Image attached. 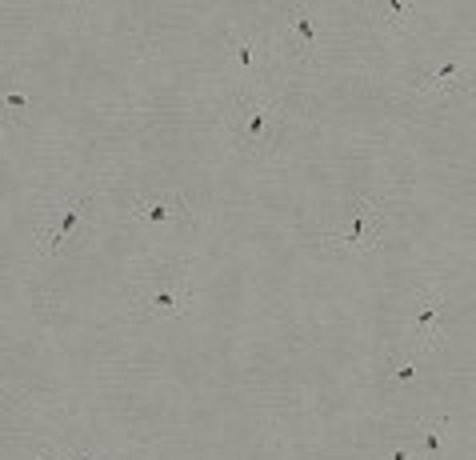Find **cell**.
Segmentation results:
<instances>
[{
    "label": "cell",
    "mask_w": 476,
    "mask_h": 460,
    "mask_svg": "<svg viewBox=\"0 0 476 460\" xmlns=\"http://www.w3.org/2000/svg\"><path fill=\"white\" fill-rule=\"evenodd\" d=\"M388 460H416V457H413V452H408V448H397V452H392V457H388Z\"/></svg>",
    "instance_id": "14"
},
{
    "label": "cell",
    "mask_w": 476,
    "mask_h": 460,
    "mask_svg": "<svg viewBox=\"0 0 476 460\" xmlns=\"http://www.w3.org/2000/svg\"><path fill=\"white\" fill-rule=\"evenodd\" d=\"M180 212H184L180 196H173V200H136V205L128 208V216L144 221V224H164V221H173V216H180Z\"/></svg>",
    "instance_id": "5"
},
{
    "label": "cell",
    "mask_w": 476,
    "mask_h": 460,
    "mask_svg": "<svg viewBox=\"0 0 476 460\" xmlns=\"http://www.w3.org/2000/svg\"><path fill=\"white\" fill-rule=\"evenodd\" d=\"M392 381H397V384H413L416 381V360H400V368L392 372Z\"/></svg>",
    "instance_id": "11"
},
{
    "label": "cell",
    "mask_w": 476,
    "mask_h": 460,
    "mask_svg": "<svg viewBox=\"0 0 476 460\" xmlns=\"http://www.w3.org/2000/svg\"><path fill=\"white\" fill-rule=\"evenodd\" d=\"M88 205H93V196H72V200H64L61 216L45 228V237H40V253L45 256H56L72 240V232L80 228V221L88 216Z\"/></svg>",
    "instance_id": "3"
},
{
    "label": "cell",
    "mask_w": 476,
    "mask_h": 460,
    "mask_svg": "<svg viewBox=\"0 0 476 460\" xmlns=\"http://www.w3.org/2000/svg\"><path fill=\"white\" fill-rule=\"evenodd\" d=\"M237 144L244 152H256L269 144V132H272V104L264 96H244L240 100V112H237Z\"/></svg>",
    "instance_id": "2"
},
{
    "label": "cell",
    "mask_w": 476,
    "mask_h": 460,
    "mask_svg": "<svg viewBox=\"0 0 476 460\" xmlns=\"http://www.w3.org/2000/svg\"><path fill=\"white\" fill-rule=\"evenodd\" d=\"M40 460H68V457H56L52 448H45V452H40Z\"/></svg>",
    "instance_id": "15"
},
{
    "label": "cell",
    "mask_w": 476,
    "mask_h": 460,
    "mask_svg": "<svg viewBox=\"0 0 476 460\" xmlns=\"http://www.w3.org/2000/svg\"><path fill=\"white\" fill-rule=\"evenodd\" d=\"M452 80H461V68H457V64H441V68L429 77V84H436V88H448Z\"/></svg>",
    "instance_id": "10"
},
{
    "label": "cell",
    "mask_w": 476,
    "mask_h": 460,
    "mask_svg": "<svg viewBox=\"0 0 476 460\" xmlns=\"http://www.w3.org/2000/svg\"><path fill=\"white\" fill-rule=\"evenodd\" d=\"M445 420L441 425H425L420 429V460H441V445H445Z\"/></svg>",
    "instance_id": "7"
},
{
    "label": "cell",
    "mask_w": 476,
    "mask_h": 460,
    "mask_svg": "<svg viewBox=\"0 0 476 460\" xmlns=\"http://www.w3.org/2000/svg\"><path fill=\"white\" fill-rule=\"evenodd\" d=\"M228 52H232V61H237L240 72H253V68H256L253 40H244V36H232V40H228Z\"/></svg>",
    "instance_id": "9"
},
{
    "label": "cell",
    "mask_w": 476,
    "mask_h": 460,
    "mask_svg": "<svg viewBox=\"0 0 476 460\" xmlns=\"http://www.w3.org/2000/svg\"><path fill=\"white\" fill-rule=\"evenodd\" d=\"M0 141H4V132H0Z\"/></svg>",
    "instance_id": "17"
},
{
    "label": "cell",
    "mask_w": 476,
    "mask_h": 460,
    "mask_svg": "<svg viewBox=\"0 0 476 460\" xmlns=\"http://www.w3.org/2000/svg\"><path fill=\"white\" fill-rule=\"evenodd\" d=\"M388 13H392V16H408V8H404L400 0H388Z\"/></svg>",
    "instance_id": "13"
},
{
    "label": "cell",
    "mask_w": 476,
    "mask_h": 460,
    "mask_svg": "<svg viewBox=\"0 0 476 460\" xmlns=\"http://www.w3.org/2000/svg\"><path fill=\"white\" fill-rule=\"evenodd\" d=\"M441 312H445V296H436V292H429L425 301H420V312L413 317V336H420V340H429L432 333H436V320H441Z\"/></svg>",
    "instance_id": "6"
},
{
    "label": "cell",
    "mask_w": 476,
    "mask_h": 460,
    "mask_svg": "<svg viewBox=\"0 0 476 460\" xmlns=\"http://www.w3.org/2000/svg\"><path fill=\"white\" fill-rule=\"evenodd\" d=\"M68 460H93L88 452H68Z\"/></svg>",
    "instance_id": "16"
},
{
    "label": "cell",
    "mask_w": 476,
    "mask_h": 460,
    "mask_svg": "<svg viewBox=\"0 0 476 460\" xmlns=\"http://www.w3.org/2000/svg\"><path fill=\"white\" fill-rule=\"evenodd\" d=\"M189 301H192V292H189V285H157V288H148L141 296V304H144V312H152V317H180L184 308H189Z\"/></svg>",
    "instance_id": "4"
},
{
    "label": "cell",
    "mask_w": 476,
    "mask_h": 460,
    "mask_svg": "<svg viewBox=\"0 0 476 460\" xmlns=\"http://www.w3.org/2000/svg\"><path fill=\"white\" fill-rule=\"evenodd\" d=\"M384 237V216L381 208L372 205V200H356L352 208V224L344 232H333V240L340 248H349V253H365V248H376Z\"/></svg>",
    "instance_id": "1"
},
{
    "label": "cell",
    "mask_w": 476,
    "mask_h": 460,
    "mask_svg": "<svg viewBox=\"0 0 476 460\" xmlns=\"http://www.w3.org/2000/svg\"><path fill=\"white\" fill-rule=\"evenodd\" d=\"M0 100L8 104V112H13V116H20V112L29 109V100H24L20 93H0Z\"/></svg>",
    "instance_id": "12"
},
{
    "label": "cell",
    "mask_w": 476,
    "mask_h": 460,
    "mask_svg": "<svg viewBox=\"0 0 476 460\" xmlns=\"http://www.w3.org/2000/svg\"><path fill=\"white\" fill-rule=\"evenodd\" d=\"M292 29H296V36H301L304 56H312V48H317V24H312V16L296 8V13H292Z\"/></svg>",
    "instance_id": "8"
}]
</instances>
